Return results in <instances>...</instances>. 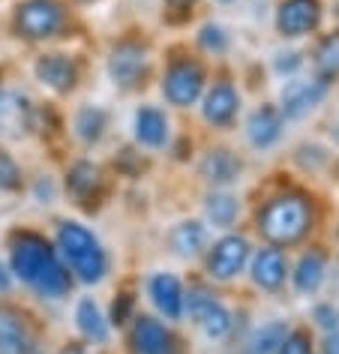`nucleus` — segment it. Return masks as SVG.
Instances as JSON below:
<instances>
[{
    "mask_svg": "<svg viewBox=\"0 0 339 354\" xmlns=\"http://www.w3.org/2000/svg\"><path fill=\"white\" fill-rule=\"evenodd\" d=\"M12 270L24 282H30L42 297H60L69 291V270L57 261L46 237L21 232L12 237Z\"/></svg>",
    "mask_w": 339,
    "mask_h": 354,
    "instance_id": "nucleus-1",
    "label": "nucleus"
},
{
    "mask_svg": "<svg viewBox=\"0 0 339 354\" xmlns=\"http://www.w3.org/2000/svg\"><path fill=\"white\" fill-rule=\"evenodd\" d=\"M312 225V207L303 196H276L258 214V232L273 246L297 243Z\"/></svg>",
    "mask_w": 339,
    "mask_h": 354,
    "instance_id": "nucleus-2",
    "label": "nucleus"
},
{
    "mask_svg": "<svg viewBox=\"0 0 339 354\" xmlns=\"http://www.w3.org/2000/svg\"><path fill=\"white\" fill-rule=\"evenodd\" d=\"M57 243H60V252H64V259L69 261V268L78 273V279L84 282H100L105 277V268H109V261H105V252L100 241L87 232L84 225L78 223H64L57 232Z\"/></svg>",
    "mask_w": 339,
    "mask_h": 354,
    "instance_id": "nucleus-3",
    "label": "nucleus"
},
{
    "mask_svg": "<svg viewBox=\"0 0 339 354\" xmlns=\"http://www.w3.org/2000/svg\"><path fill=\"white\" fill-rule=\"evenodd\" d=\"M64 24V10L57 0H24L15 12V30L24 39L55 37Z\"/></svg>",
    "mask_w": 339,
    "mask_h": 354,
    "instance_id": "nucleus-4",
    "label": "nucleus"
},
{
    "mask_svg": "<svg viewBox=\"0 0 339 354\" xmlns=\"http://www.w3.org/2000/svg\"><path fill=\"white\" fill-rule=\"evenodd\" d=\"M204 87V73L195 60H177L163 78V93L172 105H192Z\"/></svg>",
    "mask_w": 339,
    "mask_h": 354,
    "instance_id": "nucleus-5",
    "label": "nucleus"
},
{
    "mask_svg": "<svg viewBox=\"0 0 339 354\" xmlns=\"http://www.w3.org/2000/svg\"><path fill=\"white\" fill-rule=\"evenodd\" d=\"M321 21V3L318 0H282L276 12V28L282 37H303L315 30Z\"/></svg>",
    "mask_w": 339,
    "mask_h": 354,
    "instance_id": "nucleus-6",
    "label": "nucleus"
},
{
    "mask_svg": "<svg viewBox=\"0 0 339 354\" xmlns=\"http://www.w3.org/2000/svg\"><path fill=\"white\" fill-rule=\"evenodd\" d=\"M186 306H190V315L195 322H201L210 336H222L228 330V324H231L228 309L222 306L219 300H213L204 288H192L190 297H186Z\"/></svg>",
    "mask_w": 339,
    "mask_h": 354,
    "instance_id": "nucleus-7",
    "label": "nucleus"
},
{
    "mask_svg": "<svg viewBox=\"0 0 339 354\" xmlns=\"http://www.w3.org/2000/svg\"><path fill=\"white\" fill-rule=\"evenodd\" d=\"M246 255H249V246L244 237H222L208 259V270L217 279H231L246 264Z\"/></svg>",
    "mask_w": 339,
    "mask_h": 354,
    "instance_id": "nucleus-8",
    "label": "nucleus"
},
{
    "mask_svg": "<svg viewBox=\"0 0 339 354\" xmlns=\"http://www.w3.org/2000/svg\"><path fill=\"white\" fill-rule=\"evenodd\" d=\"M324 93L327 82H321V78H315V82H291L282 91V114L285 118H303L324 100Z\"/></svg>",
    "mask_w": 339,
    "mask_h": 354,
    "instance_id": "nucleus-9",
    "label": "nucleus"
},
{
    "mask_svg": "<svg viewBox=\"0 0 339 354\" xmlns=\"http://www.w3.org/2000/svg\"><path fill=\"white\" fill-rule=\"evenodd\" d=\"M145 66H147V57H145V48L136 46V42H123V46L114 48V55L109 60V73L118 84L129 87L136 84L141 75H145Z\"/></svg>",
    "mask_w": 339,
    "mask_h": 354,
    "instance_id": "nucleus-10",
    "label": "nucleus"
},
{
    "mask_svg": "<svg viewBox=\"0 0 339 354\" xmlns=\"http://www.w3.org/2000/svg\"><path fill=\"white\" fill-rule=\"evenodd\" d=\"M37 75H39L42 84L51 87V91L66 93V91H73L75 87L78 69H75L73 60L64 57V55H42L37 60Z\"/></svg>",
    "mask_w": 339,
    "mask_h": 354,
    "instance_id": "nucleus-11",
    "label": "nucleus"
},
{
    "mask_svg": "<svg viewBox=\"0 0 339 354\" xmlns=\"http://www.w3.org/2000/svg\"><path fill=\"white\" fill-rule=\"evenodd\" d=\"M132 342H136L138 354H172V348H174L172 333H168L165 327L156 322V318H147V315H141L136 322Z\"/></svg>",
    "mask_w": 339,
    "mask_h": 354,
    "instance_id": "nucleus-12",
    "label": "nucleus"
},
{
    "mask_svg": "<svg viewBox=\"0 0 339 354\" xmlns=\"http://www.w3.org/2000/svg\"><path fill=\"white\" fill-rule=\"evenodd\" d=\"M150 297H154L156 309L163 313L165 318H181L183 313V291H181V282H177L172 273H159V277L150 279Z\"/></svg>",
    "mask_w": 339,
    "mask_h": 354,
    "instance_id": "nucleus-13",
    "label": "nucleus"
},
{
    "mask_svg": "<svg viewBox=\"0 0 339 354\" xmlns=\"http://www.w3.org/2000/svg\"><path fill=\"white\" fill-rule=\"evenodd\" d=\"M237 105H240V100H237L235 87L219 82V84H213V91L208 93V100H204V118H208L213 127H226L237 114Z\"/></svg>",
    "mask_w": 339,
    "mask_h": 354,
    "instance_id": "nucleus-14",
    "label": "nucleus"
},
{
    "mask_svg": "<svg viewBox=\"0 0 339 354\" xmlns=\"http://www.w3.org/2000/svg\"><path fill=\"white\" fill-rule=\"evenodd\" d=\"M280 132H282V114L271 109V105L258 109L246 123V136L255 147H271L273 141L280 138Z\"/></svg>",
    "mask_w": 339,
    "mask_h": 354,
    "instance_id": "nucleus-15",
    "label": "nucleus"
},
{
    "mask_svg": "<svg viewBox=\"0 0 339 354\" xmlns=\"http://www.w3.org/2000/svg\"><path fill=\"white\" fill-rule=\"evenodd\" d=\"M253 279L262 288H280L285 279V259L280 250L267 246V250H258L255 261H253Z\"/></svg>",
    "mask_w": 339,
    "mask_h": 354,
    "instance_id": "nucleus-16",
    "label": "nucleus"
},
{
    "mask_svg": "<svg viewBox=\"0 0 339 354\" xmlns=\"http://www.w3.org/2000/svg\"><path fill=\"white\" fill-rule=\"evenodd\" d=\"M136 136L141 145H147V147H163L165 145V138H168V120H165V114L159 111V109H141L136 114Z\"/></svg>",
    "mask_w": 339,
    "mask_h": 354,
    "instance_id": "nucleus-17",
    "label": "nucleus"
},
{
    "mask_svg": "<svg viewBox=\"0 0 339 354\" xmlns=\"http://www.w3.org/2000/svg\"><path fill=\"white\" fill-rule=\"evenodd\" d=\"M237 174H240V159L231 156L228 150H210L201 162V177L210 183H219V187L237 180Z\"/></svg>",
    "mask_w": 339,
    "mask_h": 354,
    "instance_id": "nucleus-18",
    "label": "nucleus"
},
{
    "mask_svg": "<svg viewBox=\"0 0 339 354\" xmlns=\"http://www.w3.org/2000/svg\"><path fill=\"white\" fill-rule=\"evenodd\" d=\"M24 318L10 306H0V354H21Z\"/></svg>",
    "mask_w": 339,
    "mask_h": 354,
    "instance_id": "nucleus-19",
    "label": "nucleus"
},
{
    "mask_svg": "<svg viewBox=\"0 0 339 354\" xmlns=\"http://www.w3.org/2000/svg\"><path fill=\"white\" fill-rule=\"evenodd\" d=\"M321 279H324V259H321V252H306L297 264V273H294V286L303 295H312V291H318Z\"/></svg>",
    "mask_w": 339,
    "mask_h": 354,
    "instance_id": "nucleus-20",
    "label": "nucleus"
},
{
    "mask_svg": "<svg viewBox=\"0 0 339 354\" xmlns=\"http://www.w3.org/2000/svg\"><path fill=\"white\" fill-rule=\"evenodd\" d=\"M66 187H69V192H73L75 198L87 201L93 196V189L100 187V168L91 165V162H75L73 168H69V174H66Z\"/></svg>",
    "mask_w": 339,
    "mask_h": 354,
    "instance_id": "nucleus-21",
    "label": "nucleus"
},
{
    "mask_svg": "<svg viewBox=\"0 0 339 354\" xmlns=\"http://www.w3.org/2000/svg\"><path fill=\"white\" fill-rule=\"evenodd\" d=\"M204 243H208V232L201 223H183L172 232V246L177 255H195L204 250Z\"/></svg>",
    "mask_w": 339,
    "mask_h": 354,
    "instance_id": "nucleus-22",
    "label": "nucleus"
},
{
    "mask_svg": "<svg viewBox=\"0 0 339 354\" xmlns=\"http://www.w3.org/2000/svg\"><path fill=\"white\" fill-rule=\"evenodd\" d=\"M75 318H78V327H82V333L87 336V339L102 342L105 336H109V327H105L102 313H100V306H96L93 300H82V304H78Z\"/></svg>",
    "mask_w": 339,
    "mask_h": 354,
    "instance_id": "nucleus-23",
    "label": "nucleus"
},
{
    "mask_svg": "<svg viewBox=\"0 0 339 354\" xmlns=\"http://www.w3.org/2000/svg\"><path fill=\"white\" fill-rule=\"evenodd\" d=\"M285 339V324H267L264 330L255 333L253 345H249V354H276V348H280V342Z\"/></svg>",
    "mask_w": 339,
    "mask_h": 354,
    "instance_id": "nucleus-24",
    "label": "nucleus"
},
{
    "mask_svg": "<svg viewBox=\"0 0 339 354\" xmlns=\"http://www.w3.org/2000/svg\"><path fill=\"white\" fill-rule=\"evenodd\" d=\"M208 216L213 219V225L228 228L237 216V201L231 196H210L208 198Z\"/></svg>",
    "mask_w": 339,
    "mask_h": 354,
    "instance_id": "nucleus-25",
    "label": "nucleus"
},
{
    "mask_svg": "<svg viewBox=\"0 0 339 354\" xmlns=\"http://www.w3.org/2000/svg\"><path fill=\"white\" fill-rule=\"evenodd\" d=\"M75 129L84 141H96L105 129V114L100 109H82L75 118Z\"/></svg>",
    "mask_w": 339,
    "mask_h": 354,
    "instance_id": "nucleus-26",
    "label": "nucleus"
},
{
    "mask_svg": "<svg viewBox=\"0 0 339 354\" xmlns=\"http://www.w3.org/2000/svg\"><path fill=\"white\" fill-rule=\"evenodd\" d=\"M318 69L324 75H336L339 73V33L336 37H327L318 48Z\"/></svg>",
    "mask_w": 339,
    "mask_h": 354,
    "instance_id": "nucleus-27",
    "label": "nucleus"
},
{
    "mask_svg": "<svg viewBox=\"0 0 339 354\" xmlns=\"http://www.w3.org/2000/svg\"><path fill=\"white\" fill-rule=\"evenodd\" d=\"M19 187H21V171H19V165L12 162V156L6 153V150H0V189L12 192V189H19Z\"/></svg>",
    "mask_w": 339,
    "mask_h": 354,
    "instance_id": "nucleus-28",
    "label": "nucleus"
},
{
    "mask_svg": "<svg viewBox=\"0 0 339 354\" xmlns=\"http://www.w3.org/2000/svg\"><path fill=\"white\" fill-rule=\"evenodd\" d=\"M276 354H312V342L303 330H291V333H285Z\"/></svg>",
    "mask_w": 339,
    "mask_h": 354,
    "instance_id": "nucleus-29",
    "label": "nucleus"
},
{
    "mask_svg": "<svg viewBox=\"0 0 339 354\" xmlns=\"http://www.w3.org/2000/svg\"><path fill=\"white\" fill-rule=\"evenodd\" d=\"M132 306H136V297L132 295H118V300L111 304V324H127L132 315Z\"/></svg>",
    "mask_w": 339,
    "mask_h": 354,
    "instance_id": "nucleus-30",
    "label": "nucleus"
},
{
    "mask_svg": "<svg viewBox=\"0 0 339 354\" xmlns=\"http://www.w3.org/2000/svg\"><path fill=\"white\" fill-rule=\"evenodd\" d=\"M201 46L210 48V51H222V48H226V33H222V28H217V24H208V28L201 30Z\"/></svg>",
    "mask_w": 339,
    "mask_h": 354,
    "instance_id": "nucleus-31",
    "label": "nucleus"
},
{
    "mask_svg": "<svg viewBox=\"0 0 339 354\" xmlns=\"http://www.w3.org/2000/svg\"><path fill=\"white\" fill-rule=\"evenodd\" d=\"M165 6H168V19H172V21H183L186 15L192 12L195 0H165Z\"/></svg>",
    "mask_w": 339,
    "mask_h": 354,
    "instance_id": "nucleus-32",
    "label": "nucleus"
},
{
    "mask_svg": "<svg viewBox=\"0 0 339 354\" xmlns=\"http://www.w3.org/2000/svg\"><path fill=\"white\" fill-rule=\"evenodd\" d=\"M276 73H294V69L300 66V55H294V51H288V55H276Z\"/></svg>",
    "mask_w": 339,
    "mask_h": 354,
    "instance_id": "nucleus-33",
    "label": "nucleus"
},
{
    "mask_svg": "<svg viewBox=\"0 0 339 354\" xmlns=\"http://www.w3.org/2000/svg\"><path fill=\"white\" fill-rule=\"evenodd\" d=\"M315 318H318V324H321V327H327V330H330V327H336V324H339V315H336L330 306L315 309Z\"/></svg>",
    "mask_w": 339,
    "mask_h": 354,
    "instance_id": "nucleus-34",
    "label": "nucleus"
},
{
    "mask_svg": "<svg viewBox=\"0 0 339 354\" xmlns=\"http://www.w3.org/2000/svg\"><path fill=\"white\" fill-rule=\"evenodd\" d=\"M324 354H339V333L327 336V342H324Z\"/></svg>",
    "mask_w": 339,
    "mask_h": 354,
    "instance_id": "nucleus-35",
    "label": "nucleus"
},
{
    "mask_svg": "<svg viewBox=\"0 0 339 354\" xmlns=\"http://www.w3.org/2000/svg\"><path fill=\"white\" fill-rule=\"evenodd\" d=\"M60 354H87V351H84V345H78V342H69V345H66V348L60 351Z\"/></svg>",
    "mask_w": 339,
    "mask_h": 354,
    "instance_id": "nucleus-36",
    "label": "nucleus"
},
{
    "mask_svg": "<svg viewBox=\"0 0 339 354\" xmlns=\"http://www.w3.org/2000/svg\"><path fill=\"white\" fill-rule=\"evenodd\" d=\"M10 288V273L3 270V264H0V291H6Z\"/></svg>",
    "mask_w": 339,
    "mask_h": 354,
    "instance_id": "nucleus-37",
    "label": "nucleus"
},
{
    "mask_svg": "<svg viewBox=\"0 0 339 354\" xmlns=\"http://www.w3.org/2000/svg\"><path fill=\"white\" fill-rule=\"evenodd\" d=\"M333 136H336V141H339V127H336V132H333Z\"/></svg>",
    "mask_w": 339,
    "mask_h": 354,
    "instance_id": "nucleus-38",
    "label": "nucleus"
},
{
    "mask_svg": "<svg viewBox=\"0 0 339 354\" xmlns=\"http://www.w3.org/2000/svg\"><path fill=\"white\" fill-rule=\"evenodd\" d=\"M222 3H228V0H222Z\"/></svg>",
    "mask_w": 339,
    "mask_h": 354,
    "instance_id": "nucleus-39",
    "label": "nucleus"
}]
</instances>
